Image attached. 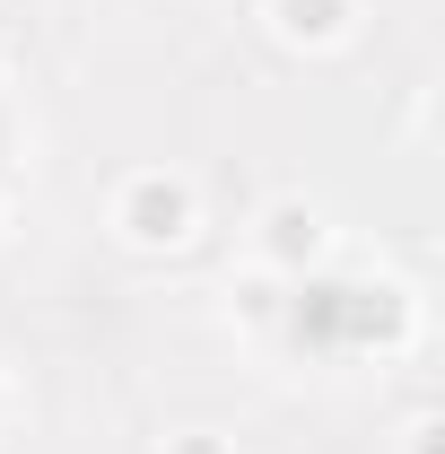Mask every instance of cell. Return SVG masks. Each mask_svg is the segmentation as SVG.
<instances>
[{"mask_svg": "<svg viewBox=\"0 0 445 454\" xmlns=\"http://www.w3.org/2000/svg\"><path fill=\"white\" fill-rule=\"evenodd\" d=\"M358 27V0H271V35L297 53H324Z\"/></svg>", "mask_w": 445, "mask_h": 454, "instance_id": "obj_3", "label": "cell"}, {"mask_svg": "<svg viewBox=\"0 0 445 454\" xmlns=\"http://www.w3.org/2000/svg\"><path fill=\"white\" fill-rule=\"evenodd\" d=\"M402 454H437V419H410V446Z\"/></svg>", "mask_w": 445, "mask_h": 454, "instance_id": "obj_5", "label": "cell"}, {"mask_svg": "<svg viewBox=\"0 0 445 454\" xmlns=\"http://www.w3.org/2000/svg\"><path fill=\"white\" fill-rule=\"evenodd\" d=\"M324 245H332V219L306 201V192H279V201H262V219H254V262L262 271H315L324 262Z\"/></svg>", "mask_w": 445, "mask_h": 454, "instance_id": "obj_2", "label": "cell"}, {"mask_svg": "<svg viewBox=\"0 0 445 454\" xmlns=\"http://www.w3.org/2000/svg\"><path fill=\"white\" fill-rule=\"evenodd\" d=\"M0 158H9V106H0Z\"/></svg>", "mask_w": 445, "mask_h": 454, "instance_id": "obj_6", "label": "cell"}, {"mask_svg": "<svg viewBox=\"0 0 445 454\" xmlns=\"http://www.w3.org/2000/svg\"><path fill=\"white\" fill-rule=\"evenodd\" d=\"M0 236H9V201H0Z\"/></svg>", "mask_w": 445, "mask_h": 454, "instance_id": "obj_8", "label": "cell"}, {"mask_svg": "<svg viewBox=\"0 0 445 454\" xmlns=\"http://www.w3.org/2000/svg\"><path fill=\"white\" fill-rule=\"evenodd\" d=\"M113 236L131 245V254H183L192 236H201V192L167 167H140L113 184Z\"/></svg>", "mask_w": 445, "mask_h": 454, "instance_id": "obj_1", "label": "cell"}, {"mask_svg": "<svg viewBox=\"0 0 445 454\" xmlns=\"http://www.w3.org/2000/svg\"><path fill=\"white\" fill-rule=\"evenodd\" d=\"M0 411H9V367H0Z\"/></svg>", "mask_w": 445, "mask_h": 454, "instance_id": "obj_7", "label": "cell"}, {"mask_svg": "<svg viewBox=\"0 0 445 454\" xmlns=\"http://www.w3.org/2000/svg\"><path fill=\"white\" fill-rule=\"evenodd\" d=\"M158 454H236L227 437H210V428H183V437H167Z\"/></svg>", "mask_w": 445, "mask_h": 454, "instance_id": "obj_4", "label": "cell"}]
</instances>
